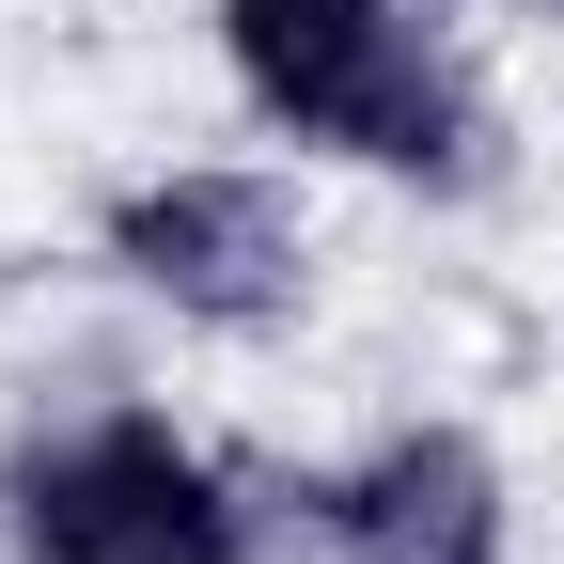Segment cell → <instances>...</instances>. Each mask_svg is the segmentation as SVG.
Instances as JSON below:
<instances>
[{"instance_id":"obj_1","label":"cell","mask_w":564,"mask_h":564,"mask_svg":"<svg viewBox=\"0 0 564 564\" xmlns=\"http://www.w3.org/2000/svg\"><path fill=\"white\" fill-rule=\"evenodd\" d=\"M220 63L299 158L392 173V188L486 173V95L423 0H220Z\"/></svg>"},{"instance_id":"obj_2","label":"cell","mask_w":564,"mask_h":564,"mask_svg":"<svg viewBox=\"0 0 564 564\" xmlns=\"http://www.w3.org/2000/svg\"><path fill=\"white\" fill-rule=\"evenodd\" d=\"M0 518H17V564H251L236 470L173 440L158 408H95L63 440H32Z\"/></svg>"},{"instance_id":"obj_3","label":"cell","mask_w":564,"mask_h":564,"mask_svg":"<svg viewBox=\"0 0 564 564\" xmlns=\"http://www.w3.org/2000/svg\"><path fill=\"white\" fill-rule=\"evenodd\" d=\"M110 267H126L158 314L251 345V329H282V314L314 299V220H299V188H282V173L188 158V173L110 188Z\"/></svg>"},{"instance_id":"obj_4","label":"cell","mask_w":564,"mask_h":564,"mask_svg":"<svg viewBox=\"0 0 564 564\" xmlns=\"http://www.w3.org/2000/svg\"><path fill=\"white\" fill-rule=\"evenodd\" d=\"M314 518L345 564H502V455L470 440V423H392L377 455H345L314 486Z\"/></svg>"},{"instance_id":"obj_5","label":"cell","mask_w":564,"mask_h":564,"mask_svg":"<svg viewBox=\"0 0 564 564\" xmlns=\"http://www.w3.org/2000/svg\"><path fill=\"white\" fill-rule=\"evenodd\" d=\"M518 17H564V0H518Z\"/></svg>"}]
</instances>
